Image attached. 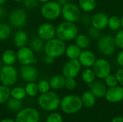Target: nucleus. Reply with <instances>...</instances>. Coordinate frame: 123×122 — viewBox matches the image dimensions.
Returning <instances> with one entry per match:
<instances>
[{"label":"nucleus","mask_w":123,"mask_h":122,"mask_svg":"<svg viewBox=\"0 0 123 122\" xmlns=\"http://www.w3.org/2000/svg\"><path fill=\"white\" fill-rule=\"evenodd\" d=\"M115 76L117 77L118 83L123 86V68H120L119 70H117V71L115 73Z\"/></svg>","instance_id":"nucleus-42"},{"label":"nucleus","mask_w":123,"mask_h":122,"mask_svg":"<svg viewBox=\"0 0 123 122\" xmlns=\"http://www.w3.org/2000/svg\"><path fill=\"white\" fill-rule=\"evenodd\" d=\"M66 49V42L58 37H54L46 41L43 50L46 56H49L55 59L64 55Z\"/></svg>","instance_id":"nucleus-2"},{"label":"nucleus","mask_w":123,"mask_h":122,"mask_svg":"<svg viewBox=\"0 0 123 122\" xmlns=\"http://www.w3.org/2000/svg\"><path fill=\"white\" fill-rule=\"evenodd\" d=\"M92 69L96 77L99 79H105L111 73L112 66L110 63L105 58H98L96 60Z\"/></svg>","instance_id":"nucleus-9"},{"label":"nucleus","mask_w":123,"mask_h":122,"mask_svg":"<svg viewBox=\"0 0 123 122\" xmlns=\"http://www.w3.org/2000/svg\"><path fill=\"white\" fill-rule=\"evenodd\" d=\"M66 77L62 75H55L49 81L50 88L54 90H60L65 87Z\"/></svg>","instance_id":"nucleus-21"},{"label":"nucleus","mask_w":123,"mask_h":122,"mask_svg":"<svg viewBox=\"0 0 123 122\" xmlns=\"http://www.w3.org/2000/svg\"><path fill=\"white\" fill-rule=\"evenodd\" d=\"M37 35L43 40L48 41L56 36V27L49 22L43 23L37 29Z\"/></svg>","instance_id":"nucleus-14"},{"label":"nucleus","mask_w":123,"mask_h":122,"mask_svg":"<svg viewBox=\"0 0 123 122\" xmlns=\"http://www.w3.org/2000/svg\"><path fill=\"white\" fill-rule=\"evenodd\" d=\"M77 82L75 78H66L65 88L68 91H73L76 88Z\"/></svg>","instance_id":"nucleus-37"},{"label":"nucleus","mask_w":123,"mask_h":122,"mask_svg":"<svg viewBox=\"0 0 123 122\" xmlns=\"http://www.w3.org/2000/svg\"><path fill=\"white\" fill-rule=\"evenodd\" d=\"M20 77L25 81L28 82H34L38 76V71L37 68L32 65H22L19 68Z\"/></svg>","instance_id":"nucleus-15"},{"label":"nucleus","mask_w":123,"mask_h":122,"mask_svg":"<svg viewBox=\"0 0 123 122\" xmlns=\"http://www.w3.org/2000/svg\"><path fill=\"white\" fill-rule=\"evenodd\" d=\"M107 101L110 103H119L123 100V86H116L109 88L106 92L105 96Z\"/></svg>","instance_id":"nucleus-16"},{"label":"nucleus","mask_w":123,"mask_h":122,"mask_svg":"<svg viewBox=\"0 0 123 122\" xmlns=\"http://www.w3.org/2000/svg\"><path fill=\"white\" fill-rule=\"evenodd\" d=\"M74 40L75 44L81 50L87 49L91 43V38L86 34H78Z\"/></svg>","instance_id":"nucleus-22"},{"label":"nucleus","mask_w":123,"mask_h":122,"mask_svg":"<svg viewBox=\"0 0 123 122\" xmlns=\"http://www.w3.org/2000/svg\"><path fill=\"white\" fill-rule=\"evenodd\" d=\"M115 40L117 47L123 49V29L118 30L115 36Z\"/></svg>","instance_id":"nucleus-38"},{"label":"nucleus","mask_w":123,"mask_h":122,"mask_svg":"<svg viewBox=\"0 0 123 122\" xmlns=\"http://www.w3.org/2000/svg\"><path fill=\"white\" fill-rule=\"evenodd\" d=\"M12 34L10 26L4 22L0 23V40H5L8 39Z\"/></svg>","instance_id":"nucleus-31"},{"label":"nucleus","mask_w":123,"mask_h":122,"mask_svg":"<svg viewBox=\"0 0 123 122\" xmlns=\"http://www.w3.org/2000/svg\"><path fill=\"white\" fill-rule=\"evenodd\" d=\"M81 50H82L79 47H78L76 44H71L68 47H66L65 55L70 60L78 59L81 54Z\"/></svg>","instance_id":"nucleus-23"},{"label":"nucleus","mask_w":123,"mask_h":122,"mask_svg":"<svg viewBox=\"0 0 123 122\" xmlns=\"http://www.w3.org/2000/svg\"><path fill=\"white\" fill-rule=\"evenodd\" d=\"M83 106L81 97L76 95H67L61 100L60 107L63 112L73 114L79 111Z\"/></svg>","instance_id":"nucleus-4"},{"label":"nucleus","mask_w":123,"mask_h":122,"mask_svg":"<svg viewBox=\"0 0 123 122\" xmlns=\"http://www.w3.org/2000/svg\"><path fill=\"white\" fill-rule=\"evenodd\" d=\"M6 106L9 111H19L22 106V103L21 100H18L12 97L9 98V100L6 101Z\"/></svg>","instance_id":"nucleus-30"},{"label":"nucleus","mask_w":123,"mask_h":122,"mask_svg":"<svg viewBox=\"0 0 123 122\" xmlns=\"http://www.w3.org/2000/svg\"><path fill=\"white\" fill-rule=\"evenodd\" d=\"M0 122H16L15 120H13L12 119H9V118H6V119H4L2 120H1Z\"/></svg>","instance_id":"nucleus-49"},{"label":"nucleus","mask_w":123,"mask_h":122,"mask_svg":"<svg viewBox=\"0 0 123 122\" xmlns=\"http://www.w3.org/2000/svg\"><path fill=\"white\" fill-rule=\"evenodd\" d=\"M25 92L27 96L30 97H33L37 95L39 93L37 84L35 82H28L27 84L25 86Z\"/></svg>","instance_id":"nucleus-34"},{"label":"nucleus","mask_w":123,"mask_h":122,"mask_svg":"<svg viewBox=\"0 0 123 122\" xmlns=\"http://www.w3.org/2000/svg\"><path fill=\"white\" fill-rule=\"evenodd\" d=\"M109 17L104 12H97L92 17V27L102 31L107 27Z\"/></svg>","instance_id":"nucleus-17"},{"label":"nucleus","mask_w":123,"mask_h":122,"mask_svg":"<svg viewBox=\"0 0 123 122\" xmlns=\"http://www.w3.org/2000/svg\"><path fill=\"white\" fill-rule=\"evenodd\" d=\"M81 67L82 66L78 59H68L63 66L62 74L66 78H76L81 72Z\"/></svg>","instance_id":"nucleus-12"},{"label":"nucleus","mask_w":123,"mask_h":122,"mask_svg":"<svg viewBox=\"0 0 123 122\" xmlns=\"http://www.w3.org/2000/svg\"><path fill=\"white\" fill-rule=\"evenodd\" d=\"M6 1V0H0V5L4 4Z\"/></svg>","instance_id":"nucleus-51"},{"label":"nucleus","mask_w":123,"mask_h":122,"mask_svg":"<svg viewBox=\"0 0 123 122\" xmlns=\"http://www.w3.org/2000/svg\"><path fill=\"white\" fill-rule=\"evenodd\" d=\"M78 34V27L74 22L63 21L56 27V37L65 42L75 40Z\"/></svg>","instance_id":"nucleus-1"},{"label":"nucleus","mask_w":123,"mask_h":122,"mask_svg":"<svg viewBox=\"0 0 123 122\" xmlns=\"http://www.w3.org/2000/svg\"><path fill=\"white\" fill-rule=\"evenodd\" d=\"M54 58H51V57H49V56H46L45 59V62L46 64L48 65H51L54 63Z\"/></svg>","instance_id":"nucleus-45"},{"label":"nucleus","mask_w":123,"mask_h":122,"mask_svg":"<svg viewBox=\"0 0 123 122\" xmlns=\"http://www.w3.org/2000/svg\"><path fill=\"white\" fill-rule=\"evenodd\" d=\"M89 88L94 96L99 99L105 97L107 91L105 83H103L99 81H94L92 83L89 84Z\"/></svg>","instance_id":"nucleus-19"},{"label":"nucleus","mask_w":123,"mask_h":122,"mask_svg":"<svg viewBox=\"0 0 123 122\" xmlns=\"http://www.w3.org/2000/svg\"><path fill=\"white\" fill-rule=\"evenodd\" d=\"M5 14H6V10L1 5H0V19H2L5 16Z\"/></svg>","instance_id":"nucleus-46"},{"label":"nucleus","mask_w":123,"mask_h":122,"mask_svg":"<svg viewBox=\"0 0 123 122\" xmlns=\"http://www.w3.org/2000/svg\"><path fill=\"white\" fill-rule=\"evenodd\" d=\"M81 9L74 3H67L62 6L61 16L64 21L76 23L80 20L81 14Z\"/></svg>","instance_id":"nucleus-7"},{"label":"nucleus","mask_w":123,"mask_h":122,"mask_svg":"<svg viewBox=\"0 0 123 122\" xmlns=\"http://www.w3.org/2000/svg\"><path fill=\"white\" fill-rule=\"evenodd\" d=\"M24 5L27 9H34L37 6L38 3L40 2L38 0H24Z\"/></svg>","instance_id":"nucleus-41"},{"label":"nucleus","mask_w":123,"mask_h":122,"mask_svg":"<svg viewBox=\"0 0 123 122\" xmlns=\"http://www.w3.org/2000/svg\"><path fill=\"white\" fill-rule=\"evenodd\" d=\"M37 102L43 109L48 111H53L60 106L61 99L56 93L49 91L48 92L41 93L37 99Z\"/></svg>","instance_id":"nucleus-3"},{"label":"nucleus","mask_w":123,"mask_h":122,"mask_svg":"<svg viewBox=\"0 0 123 122\" xmlns=\"http://www.w3.org/2000/svg\"><path fill=\"white\" fill-rule=\"evenodd\" d=\"M27 96V93L25 92V89L20 86H17L11 89V97L18 99V100H22L25 98Z\"/></svg>","instance_id":"nucleus-32"},{"label":"nucleus","mask_w":123,"mask_h":122,"mask_svg":"<svg viewBox=\"0 0 123 122\" xmlns=\"http://www.w3.org/2000/svg\"><path fill=\"white\" fill-rule=\"evenodd\" d=\"M112 122H123V116H117L112 119Z\"/></svg>","instance_id":"nucleus-47"},{"label":"nucleus","mask_w":123,"mask_h":122,"mask_svg":"<svg viewBox=\"0 0 123 122\" xmlns=\"http://www.w3.org/2000/svg\"><path fill=\"white\" fill-rule=\"evenodd\" d=\"M38 1H39L40 2L44 4V3H46V2H48V1H50V0H38Z\"/></svg>","instance_id":"nucleus-50"},{"label":"nucleus","mask_w":123,"mask_h":122,"mask_svg":"<svg viewBox=\"0 0 123 122\" xmlns=\"http://www.w3.org/2000/svg\"><path fill=\"white\" fill-rule=\"evenodd\" d=\"M11 96V90L9 87L0 85V104L6 103Z\"/></svg>","instance_id":"nucleus-33"},{"label":"nucleus","mask_w":123,"mask_h":122,"mask_svg":"<svg viewBox=\"0 0 123 122\" xmlns=\"http://www.w3.org/2000/svg\"><path fill=\"white\" fill-rule=\"evenodd\" d=\"M116 43L115 37L111 35H102L97 41L98 51L104 56H111L116 50Z\"/></svg>","instance_id":"nucleus-5"},{"label":"nucleus","mask_w":123,"mask_h":122,"mask_svg":"<svg viewBox=\"0 0 123 122\" xmlns=\"http://www.w3.org/2000/svg\"><path fill=\"white\" fill-rule=\"evenodd\" d=\"M57 1L60 4V5H61V6H63V5H65V4H66L67 3H68V2H69V0H58Z\"/></svg>","instance_id":"nucleus-48"},{"label":"nucleus","mask_w":123,"mask_h":122,"mask_svg":"<svg viewBox=\"0 0 123 122\" xmlns=\"http://www.w3.org/2000/svg\"><path fill=\"white\" fill-rule=\"evenodd\" d=\"M82 67L84 68H92L97 58L95 54L89 50H82L81 54L78 58Z\"/></svg>","instance_id":"nucleus-18"},{"label":"nucleus","mask_w":123,"mask_h":122,"mask_svg":"<svg viewBox=\"0 0 123 122\" xmlns=\"http://www.w3.org/2000/svg\"><path fill=\"white\" fill-rule=\"evenodd\" d=\"M45 122H63V119L60 114L52 113L47 117Z\"/></svg>","instance_id":"nucleus-40"},{"label":"nucleus","mask_w":123,"mask_h":122,"mask_svg":"<svg viewBox=\"0 0 123 122\" xmlns=\"http://www.w3.org/2000/svg\"><path fill=\"white\" fill-rule=\"evenodd\" d=\"M116 60H117V64H118L121 68H123V49H122V50L119 52V53L117 54Z\"/></svg>","instance_id":"nucleus-43"},{"label":"nucleus","mask_w":123,"mask_h":122,"mask_svg":"<svg viewBox=\"0 0 123 122\" xmlns=\"http://www.w3.org/2000/svg\"><path fill=\"white\" fill-rule=\"evenodd\" d=\"M18 78L17 71L12 65H4L0 70V81L1 84L11 87L14 86Z\"/></svg>","instance_id":"nucleus-8"},{"label":"nucleus","mask_w":123,"mask_h":122,"mask_svg":"<svg viewBox=\"0 0 123 122\" xmlns=\"http://www.w3.org/2000/svg\"><path fill=\"white\" fill-rule=\"evenodd\" d=\"M80 19L82 21L83 23H84L85 24H87L89 23H91L92 17H89L88 15H84V16H81Z\"/></svg>","instance_id":"nucleus-44"},{"label":"nucleus","mask_w":123,"mask_h":122,"mask_svg":"<svg viewBox=\"0 0 123 122\" xmlns=\"http://www.w3.org/2000/svg\"><path fill=\"white\" fill-rule=\"evenodd\" d=\"M1 59L4 65H12L17 60V53L12 50H6L2 54Z\"/></svg>","instance_id":"nucleus-26"},{"label":"nucleus","mask_w":123,"mask_h":122,"mask_svg":"<svg viewBox=\"0 0 123 122\" xmlns=\"http://www.w3.org/2000/svg\"><path fill=\"white\" fill-rule=\"evenodd\" d=\"M87 35L91 39L93 40H99V38L102 36L101 35V31L92 27L89 29Z\"/></svg>","instance_id":"nucleus-39"},{"label":"nucleus","mask_w":123,"mask_h":122,"mask_svg":"<svg viewBox=\"0 0 123 122\" xmlns=\"http://www.w3.org/2000/svg\"><path fill=\"white\" fill-rule=\"evenodd\" d=\"M17 59L22 65L35 64L37 62L35 58L34 51L27 46L19 48L17 52Z\"/></svg>","instance_id":"nucleus-11"},{"label":"nucleus","mask_w":123,"mask_h":122,"mask_svg":"<svg viewBox=\"0 0 123 122\" xmlns=\"http://www.w3.org/2000/svg\"><path fill=\"white\" fill-rule=\"evenodd\" d=\"M107 27L112 31L119 30L121 27V18L115 15L109 17Z\"/></svg>","instance_id":"nucleus-28"},{"label":"nucleus","mask_w":123,"mask_h":122,"mask_svg":"<svg viewBox=\"0 0 123 122\" xmlns=\"http://www.w3.org/2000/svg\"><path fill=\"white\" fill-rule=\"evenodd\" d=\"M121 27L123 29V15L121 17Z\"/></svg>","instance_id":"nucleus-52"},{"label":"nucleus","mask_w":123,"mask_h":122,"mask_svg":"<svg viewBox=\"0 0 123 122\" xmlns=\"http://www.w3.org/2000/svg\"><path fill=\"white\" fill-rule=\"evenodd\" d=\"M44 46H45L44 40H43L39 37H35L32 38L30 43V47L34 52H37L44 49Z\"/></svg>","instance_id":"nucleus-29"},{"label":"nucleus","mask_w":123,"mask_h":122,"mask_svg":"<svg viewBox=\"0 0 123 122\" xmlns=\"http://www.w3.org/2000/svg\"><path fill=\"white\" fill-rule=\"evenodd\" d=\"M79 6L85 13L93 12L97 6L96 0H79Z\"/></svg>","instance_id":"nucleus-25"},{"label":"nucleus","mask_w":123,"mask_h":122,"mask_svg":"<svg viewBox=\"0 0 123 122\" xmlns=\"http://www.w3.org/2000/svg\"><path fill=\"white\" fill-rule=\"evenodd\" d=\"M40 114L33 108H24L20 109L16 115V122H39Z\"/></svg>","instance_id":"nucleus-10"},{"label":"nucleus","mask_w":123,"mask_h":122,"mask_svg":"<svg viewBox=\"0 0 123 122\" xmlns=\"http://www.w3.org/2000/svg\"><path fill=\"white\" fill-rule=\"evenodd\" d=\"M62 6L57 1H49L44 3L40 8L41 15L47 20L53 21L61 16Z\"/></svg>","instance_id":"nucleus-6"},{"label":"nucleus","mask_w":123,"mask_h":122,"mask_svg":"<svg viewBox=\"0 0 123 122\" xmlns=\"http://www.w3.org/2000/svg\"><path fill=\"white\" fill-rule=\"evenodd\" d=\"M13 41L14 45L18 48L26 46L28 42V36L27 32L22 29L17 30L14 35Z\"/></svg>","instance_id":"nucleus-20"},{"label":"nucleus","mask_w":123,"mask_h":122,"mask_svg":"<svg viewBox=\"0 0 123 122\" xmlns=\"http://www.w3.org/2000/svg\"><path fill=\"white\" fill-rule=\"evenodd\" d=\"M104 80H105V85L107 86V87H109V88L115 87L119 84L116 76L113 75L112 73H110L109 76H107Z\"/></svg>","instance_id":"nucleus-35"},{"label":"nucleus","mask_w":123,"mask_h":122,"mask_svg":"<svg viewBox=\"0 0 123 122\" xmlns=\"http://www.w3.org/2000/svg\"><path fill=\"white\" fill-rule=\"evenodd\" d=\"M12 1H14L15 2H21V1H23L24 0H12Z\"/></svg>","instance_id":"nucleus-53"},{"label":"nucleus","mask_w":123,"mask_h":122,"mask_svg":"<svg viewBox=\"0 0 123 122\" xmlns=\"http://www.w3.org/2000/svg\"><path fill=\"white\" fill-rule=\"evenodd\" d=\"M96 75L91 68H86L81 73V79L86 84H90L96 79Z\"/></svg>","instance_id":"nucleus-27"},{"label":"nucleus","mask_w":123,"mask_h":122,"mask_svg":"<svg viewBox=\"0 0 123 122\" xmlns=\"http://www.w3.org/2000/svg\"><path fill=\"white\" fill-rule=\"evenodd\" d=\"M81 99L83 106L86 108H91L94 106L96 103V97L90 91L84 92Z\"/></svg>","instance_id":"nucleus-24"},{"label":"nucleus","mask_w":123,"mask_h":122,"mask_svg":"<svg viewBox=\"0 0 123 122\" xmlns=\"http://www.w3.org/2000/svg\"><path fill=\"white\" fill-rule=\"evenodd\" d=\"M27 20V14L22 9H14L9 16L10 24L16 28H21L24 27Z\"/></svg>","instance_id":"nucleus-13"},{"label":"nucleus","mask_w":123,"mask_h":122,"mask_svg":"<svg viewBox=\"0 0 123 122\" xmlns=\"http://www.w3.org/2000/svg\"><path fill=\"white\" fill-rule=\"evenodd\" d=\"M38 90L40 93H44L48 92L50 89V85L49 81L46 80H42L37 83Z\"/></svg>","instance_id":"nucleus-36"}]
</instances>
